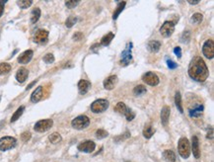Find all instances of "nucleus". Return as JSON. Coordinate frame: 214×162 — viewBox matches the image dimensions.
I'll return each mask as SVG.
<instances>
[{
  "label": "nucleus",
  "mask_w": 214,
  "mask_h": 162,
  "mask_svg": "<svg viewBox=\"0 0 214 162\" xmlns=\"http://www.w3.org/2000/svg\"><path fill=\"white\" fill-rule=\"evenodd\" d=\"M202 19H203V16L200 14V13H196V14L192 15L191 22H193V23H196V24H199V23H201Z\"/></svg>",
  "instance_id": "f704fd0d"
},
{
  "label": "nucleus",
  "mask_w": 214,
  "mask_h": 162,
  "mask_svg": "<svg viewBox=\"0 0 214 162\" xmlns=\"http://www.w3.org/2000/svg\"><path fill=\"white\" fill-rule=\"evenodd\" d=\"M163 157L167 162H177V157L174 151L172 150H165L163 153Z\"/></svg>",
  "instance_id": "412c9836"
},
{
  "label": "nucleus",
  "mask_w": 214,
  "mask_h": 162,
  "mask_svg": "<svg viewBox=\"0 0 214 162\" xmlns=\"http://www.w3.org/2000/svg\"><path fill=\"white\" fill-rule=\"evenodd\" d=\"M160 47H161V44L158 42V41H151L150 43L148 44V48L151 53H157L159 52Z\"/></svg>",
  "instance_id": "4be33fe9"
},
{
  "label": "nucleus",
  "mask_w": 214,
  "mask_h": 162,
  "mask_svg": "<svg viewBox=\"0 0 214 162\" xmlns=\"http://www.w3.org/2000/svg\"><path fill=\"white\" fill-rule=\"evenodd\" d=\"M109 108V102L105 99H99L93 102L91 105V110L94 113H103Z\"/></svg>",
  "instance_id": "39448f33"
},
{
  "label": "nucleus",
  "mask_w": 214,
  "mask_h": 162,
  "mask_svg": "<svg viewBox=\"0 0 214 162\" xmlns=\"http://www.w3.org/2000/svg\"><path fill=\"white\" fill-rule=\"evenodd\" d=\"M78 150L81 152H86V153H91L93 152L96 148V144L92 140H85V141L81 142L80 144H78Z\"/></svg>",
  "instance_id": "9d476101"
},
{
  "label": "nucleus",
  "mask_w": 214,
  "mask_h": 162,
  "mask_svg": "<svg viewBox=\"0 0 214 162\" xmlns=\"http://www.w3.org/2000/svg\"><path fill=\"white\" fill-rule=\"evenodd\" d=\"M188 3L191 5H196V4H198L199 1H188Z\"/></svg>",
  "instance_id": "8fccbe9b"
},
{
  "label": "nucleus",
  "mask_w": 214,
  "mask_h": 162,
  "mask_svg": "<svg viewBox=\"0 0 214 162\" xmlns=\"http://www.w3.org/2000/svg\"><path fill=\"white\" fill-rule=\"evenodd\" d=\"M167 64H168V67H169L170 69H175V68H177V67H178L177 63H174L173 60H169V59L167 60Z\"/></svg>",
  "instance_id": "79ce46f5"
},
{
  "label": "nucleus",
  "mask_w": 214,
  "mask_h": 162,
  "mask_svg": "<svg viewBox=\"0 0 214 162\" xmlns=\"http://www.w3.org/2000/svg\"><path fill=\"white\" fill-rule=\"evenodd\" d=\"M108 131H104V129H98V131H96V136L97 139H105V137L108 136Z\"/></svg>",
  "instance_id": "e433bc0d"
},
{
  "label": "nucleus",
  "mask_w": 214,
  "mask_h": 162,
  "mask_svg": "<svg viewBox=\"0 0 214 162\" xmlns=\"http://www.w3.org/2000/svg\"><path fill=\"white\" fill-rule=\"evenodd\" d=\"M48 37V32L45 30H39L36 34H35L34 41L37 44H43V43L47 42Z\"/></svg>",
  "instance_id": "f8f14e48"
},
{
  "label": "nucleus",
  "mask_w": 214,
  "mask_h": 162,
  "mask_svg": "<svg viewBox=\"0 0 214 162\" xmlns=\"http://www.w3.org/2000/svg\"><path fill=\"white\" fill-rule=\"evenodd\" d=\"M131 48H132V44L127 45V47L125 50H123V53H121V59H120V64L123 66H126L130 63L131 59H132V55H131Z\"/></svg>",
  "instance_id": "6e6552de"
},
{
  "label": "nucleus",
  "mask_w": 214,
  "mask_h": 162,
  "mask_svg": "<svg viewBox=\"0 0 214 162\" xmlns=\"http://www.w3.org/2000/svg\"><path fill=\"white\" fill-rule=\"evenodd\" d=\"M16 139L12 136H4L0 139V150L6 151L9 149H12L16 146Z\"/></svg>",
  "instance_id": "20e7f679"
},
{
  "label": "nucleus",
  "mask_w": 214,
  "mask_h": 162,
  "mask_svg": "<svg viewBox=\"0 0 214 162\" xmlns=\"http://www.w3.org/2000/svg\"><path fill=\"white\" fill-rule=\"evenodd\" d=\"M91 87V83L87 80H80L78 82V90H79V93L84 95L89 91V89Z\"/></svg>",
  "instance_id": "6ab92c4d"
},
{
  "label": "nucleus",
  "mask_w": 214,
  "mask_h": 162,
  "mask_svg": "<svg viewBox=\"0 0 214 162\" xmlns=\"http://www.w3.org/2000/svg\"><path fill=\"white\" fill-rule=\"evenodd\" d=\"M175 31V23L172 21H166L162 27L160 28V33L162 34V36L165 38H168L172 36V34Z\"/></svg>",
  "instance_id": "0eeeda50"
},
{
  "label": "nucleus",
  "mask_w": 214,
  "mask_h": 162,
  "mask_svg": "<svg viewBox=\"0 0 214 162\" xmlns=\"http://www.w3.org/2000/svg\"><path fill=\"white\" fill-rule=\"evenodd\" d=\"M42 98H43V87L42 86H39V87L33 92V94H32L31 100H32V102H34V103H37V102H39Z\"/></svg>",
  "instance_id": "aec40b11"
},
{
  "label": "nucleus",
  "mask_w": 214,
  "mask_h": 162,
  "mask_svg": "<svg viewBox=\"0 0 214 162\" xmlns=\"http://www.w3.org/2000/svg\"><path fill=\"white\" fill-rule=\"evenodd\" d=\"M33 55H34V53H33V50H26V52H24L22 55L18 58L19 63H21V64L29 63L30 61H31L32 58H33Z\"/></svg>",
  "instance_id": "ddd939ff"
},
{
  "label": "nucleus",
  "mask_w": 214,
  "mask_h": 162,
  "mask_svg": "<svg viewBox=\"0 0 214 162\" xmlns=\"http://www.w3.org/2000/svg\"><path fill=\"white\" fill-rule=\"evenodd\" d=\"M77 22V18L76 17H73V16H71V17H69L68 19L66 20V22H65V25L67 28H71V27H73L76 24Z\"/></svg>",
  "instance_id": "c9c22d12"
},
{
  "label": "nucleus",
  "mask_w": 214,
  "mask_h": 162,
  "mask_svg": "<svg viewBox=\"0 0 214 162\" xmlns=\"http://www.w3.org/2000/svg\"><path fill=\"white\" fill-rule=\"evenodd\" d=\"M89 124H90V120L87 116H79L71 122V126L76 129H84L88 128Z\"/></svg>",
  "instance_id": "7ed1b4c3"
},
{
  "label": "nucleus",
  "mask_w": 214,
  "mask_h": 162,
  "mask_svg": "<svg viewBox=\"0 0 214 162\" xmlns=\"http://www.w3.org/2000/svg\"><path fill=\"white\" fill-rule=\"evenodd\" d=\"M118 9L115 11V13H113V19H115V20L118 17V15L120 14V12L124 9V6H125L126 2L125 1H121V2H118Z\"/></svg>",
  "instance_id": "c85d7f7f"
},
{
  "label": "nucleus",
  "mask_w": 214,
  "mask_h": 162,
  "mask_svg": "<svg viewBox=\"0 0 214 162\" xmlns=\"http://www.w3.org/2000/svg\"><path fill=\"white\" fill-rule=\"evenodd\" d=\"M191 151L193 153V156L196 159H198L200 157V149H199V141L197 136H192L191 139Z\"/></svg>",
  "instance_id": "4468645a"
},
{
  "label": "nucleus",
  "mask_w": 214,
  "mask_h": 162,
  "mask_svg": "<svg viewBox=\"0 0 214 162\" xmlns=\"http://www.w3.org/2000/svg\"><path fill=\"white\" fill-rule=\"evenodd\" d=\"M53 125V122L50 119L47 120H40L38 123H36V125L34 126V129L38 133H44V131H48L50 129H51V126Z\"/></svg>",
  "instance_id": "423d86ee"
},
{
  "label": "nucleus",
  "mask_w": 214,
  "mask_h": 162,
  "mask_svg": "<svg viewBox=\"0 0 214 162\" xmlns=\"http://www.w3.org/2000/svg\"><path fill=\"white\" fill-rule=\"evenodd\" d=\"M24 110H25V107H24V106H21V107H19V108H18L17 111H16L14 114H13L12 118H11V122H12V123H14V122H16L19 118L21 117V116H22L23 112H24Z\"/></svg>",
  "instance_id": "a878e982"
},
{
  "label": "nucleus",
  "mask_w": 214,
  "mask_h": 162,
  "mask_svg": "<svg viewBox=\"0 0 214 162\" xmlns=\"http://www.w3.org/2000/svg\"><path fill=\"white\" fill-rule=\"evenodd\" d=\"M10 70H11V65L9 63H0V75L9 73Z\"/></svg>",
  "instance_id": "393cba45"
},
{
  "label": "nucleus",
  "mask_w": 214,
  "mask_h": 162,
  "mask_svg": "<svg viewBox=\"0 0 214 162\" xmlns=\"http://www.w3.org/2000/svg\"><path fill=\"white\" fill-rule=\"evenodd\" d=\"M174 53H175V55L178 56L179 58L181 56V48L180 47H176L174 48Z\"/></svg>",
  "instance_id": "c03bdc74"
},
{
  "label": "nucleus",
  "mask_w": 214,
  "mask_h": 162,
  "mask_svg": "<svg viewBox=\"0 0 214 162\" xmlns=\"http://www.w3.org/2000/svg\"><path fill=\"white\" fill-rule=\"evenodd\" d=\"M203 113V106L202 105H196L193 108H189L188 114L191 118H198L202 115Z\"/></svg>",
  "instance_id": "f3484780"
},
{
  "label": "nucleus",
  "mask_w": 214,
  "mask_h": 162,
  "mask_svg": "<svg viewBox=\"0 0 214 162\" xmlns=\"http://www.w3.org/2000/svg\"><path fill=\"white\" fill-rule=\"evenodd\" d=\"M32 134L31 133H29V131H25V133H23L21 134V139L23 140V141H28V140L31 139Z\"/></svg>",
  "instance_id": "a19ab883"
},
{
  "label": "nucleus",
  "mask_w": 214,
  "mask_h": 162,
  "mask_svg": "<svg viewBox=\"0 0 214 162\" xmlns=\"http://www.w3.org/2000/svg\"><path fill=\"white\" fill-rule=\"evenodd\" d=\"M113 38H115V35H113V33L107 34L106 36L103 37V39L101 41V45H110V43L112 42Z\"/></svg>",
  "instance_id": "b1692460"
},
{
  "label": "nucleus",
  "mask_w": 214,
  "mask_h": 162,
  "mask_svg": "<svg viewBox=\"0 0 214 162\" xmlns=\"http://www.w3.org/2000/svg\"><path fill=\"white\" fill-rule=\"evenodd\" d=\"M44 61L47 63H52L55 61V56H53L52 53H47L44 56Z\"/></svg>",
  "instance_id": "ea45409f"
},
{
  "label": "nucleus",
  "mask_w": 214,
  "mask_h": 162,
  "mask_svg": "<svg viewBox=\"0 0 214 162\" xmlns=\"http://www.w3.org/2000/svg\"><path fill=\"white\" fill-rule=\"evenodd\" d=\"M202 52L204 56L208 59L213 58L214 56V43L212 40H207L204 43L202 48Z\"/></svg>",
  "instance_id": "1a4fd4ad"
},
{
  "label": "nucleus",
  "mask_w": 214,
  "mask_h": 162,
  "mask_svg": "<svg viewBox=\"0 0 214 162\" xmlns=\"http://www.w3.org/2000/svg\"><path fill=\"white\" fill-rule=\"evenodd\" d=\"M179 153L183 158H188L191 155V146H189V142L188 139L186 137H181L179 140Z\"/></svg>",
  "instance_id": "f03ea898"
},
{
  "label": "nucleus",
  "mask_w": 214,
  "mask_h": 162,
  "mask_svg": "<svg viewBox=\"0 0 214 162\" xmlns=\"http://www.w3.org/2000/svg\"><path fill=\"white\" fill-rule=\"evenodd\" d=\"M142 80L144 81L146 84L150 86H156L159 84V77L157 76L154 72H147L142 76Z\"/></svg>",
  "instance_id": "9b49d317"
},
{
  "label": "nucleus",
  "mask_w": 214,
  "mask_h": 162,
  "mask_svg": "<svg viewBox=\"0 0 214 162\" xmlns=\"http://www.w3.org/2000/svg\"><path fill=\"white\" fill-rule=\"evenodd\" d=\"M17 4L20 6V8H22V9H27V8H29L32 4H33V1H31V0H21V1L17 2Z\"/></svg>",
  "instance_id": "2f4dec72"
},
{
  "label": "nucleus",
  "mask_w": 214,
  "mask_h": 162,
  "mask_svg": "<svg viewBox=\"0 0 214 162\" xmlns=\"http://www.w3.org/2000/svg\"><path fill=\"white\" fill-rule=\"evenodd\" d=\"M207 136V139H213V129H211L210 131L207 133V136Z\"/></svg>",
  "instance_id": "de8ad7c7"
},
{
  "label": "nucleus",
  "mask_w": 214,
  "mask_h": 162,
  "mask_svg": "<svg viewBox=\"0 0 214 162\" xmlns=\"http://www.w3.org/2000/svg\"><path fill=\"white\" fill-rule=\"evenodd\" d=\"M36 82H37V81H34L33 83H31V84H30V85L28 86V87H27V90H29L30 88H32V87H33V85H34V84H36Z\"/></svg>",
  "instance_id": "09e8293b"
},
{
  "label": "nucleus",
  "mask_w": 214,
  "mask_h": 162,
  "mask_svg": "<svg viewBox=\"0 0 214 162\" xmlns=\"http://www.w3.org/2000/svg\"><path fill=\"white\" fill-rule=\"evenodd\" d=\"M83 34L80 33V32H77V33H75L73 35V40L74 41H80L81 39H83Z\"/></svg>",
  "instance_id": "37998d69"
},
{
  "label": "nucleus",
  "mask_w": 214,
  "mask_h": 162,
  "mask_svg": "<svg viewBox=\"0 0 214 162\" xmlns=\"http://www.w3.org/2000/svg\"><path fill=\"white\" fill-rule=\"evenodd\" d=\"M128 108L126 107V105L123 103V102H118V104H116V106L115 108V111L118 113H120L121 115H124L126 113V111Z\"/></svg>",
  "instance_id": "5701e85b"
},
{
  "label": "nucleus",
  "mask_w": 214,
  "mask_h": 162,
  "mask_svg": "<svg viewBox=\"0 0 214 162\" xmlns=\"http://www.w3.org/2000/svg\"><path fill=\"white\" fill-rule=\"evenodd\" d=\"M129 136H130V134H129L128 131H126V133H125V134H124V136H120L116 137L115 140H118V139H123V140L124 139H128Z\"/></svg>",
  "instance_id": "a18cd8bd"
},
{
  "label": "nucleus",
  "mask_w": 214,
  "mask_h": 162,
  "mask_svg": "<svg viewBox=\"0 0 214 162\" xmlns=\"http://www.w3.org/2000/svg\"><path fill=\"white\" fill-rule=\"evenodd\" d=\"M28 75H29L28 69H26L25 67H22V68L19 69L17 71V73H16V79H17L18 82L23 83L27 80Z\"/></svg>",
  "instance_id": "dca6fc26"
},
{
  "label": "nucleus",
  "mask_w": 214,
  "mask_h": 162,
  "mask_svg": "<svg viewBox=\"0 0 214 162\" xmlns=\"http://www.w3.org/2000/svg\"><path fill=\"white\" fill-rule=\"evenodd\" d=\"M7 1H0V17L3 14V11H4V4L6 3Z\"/></svg>",
  "instance_id": "49530a36"
},
{
  "label": "nucleus",
  "mask_w": 214,
  "mask_h": 162,
  "mask_svg": "<svg viewBox=\"0 0 214 162\" xmlns=\"http://www.w3.org/2000/svg\"><path fill=\"white\" fill-rule=\"evenodd\" d=\"M188 75L197 82H203L207 79L209 71H208L206 63L201 58L196 56L194 58H192L188 66Z\"/></svg>",
  "instance_id": "f257e3e1"
},
{
  "label": "nucleus",
  "mask_w": 214,
  "mask_h": 162,
  "mask_svg": "<svg viewBox=\"0 0 214 162\" xmlns=\"http://www.w3.org/2000/svg\"><path fill=\"white\" fill-rule=\"evenodd\" d=\"M189 40H191V33H189L188 31H185L181 35V42L184 43V44H188L189 42Z\"/></svg>",
  "instance_id": "72a5a7b5"
},
{
  "label": "nucleus",
  "mask_w": 214,
  "mask_h": 162,
  "mask_svg": "<svg viewBox=\"0 0 214 162\" xmlns=\"http://www.w3.org/2000/svg\"><path fill=\"white\" fill-rule=\"evenodd\" d=\"M154 134V131L152 129V126H146L144 129H143V136L146 139H150V137H152V136Z\"/></svg>",
  "instance_id": "7c9ffc66"
},
{
  "label": "nucleus",
  "mask_w": 214,
  "mask_h": 162,
  "mask_svg": "<svg viewBox=\"0 0 214 162\" xmlns=\"http://www.w3.org/2000/svg\"><path fill=\"white\" fill-rule=\"evenodd\" d=\"M124 116H125V118H126L127 121H132L134 119V117H135V113L131 109H129V108H128L127 111H126V113L124 114Z\"/></svg>",
  "instance_id": "4c0bfd02"
},
{
  "label": "nucleus",
  "mask_w": 214,
  "mask_h": 162,
  "mask_svg": "<svg viewBox=\"0 0 214 162\" xmlns=\"http://www.w3.org/2000/svg\"><path fill=\"white\" fill-rule=\"evenodd\" d=\"M48 139H50V141L51 142V144H55L60 142L62 139H61V136L58 133H53V134H51L50 136H48Z\"/></svg>",
  "instance_id": "cd10ccee"
},
{
  "label": "nucleus",
  "mask_w": 214,
  "mask_h": 162,
  "mask_svg": "<svg viewBox=\"0 0 214 162\" xmlns=\"http://www.w3.org/2000/svg\"><path fill=\"white\" fill-rule=\"evenodd\" d=\"M80 3V1H75V0H68V1L65 2L66 7H68L69 9H72V8H75L78 4Z\"/></svg>",
  "instance_id": "58836bf2"
},
{
  "label": "nucleus",
  "mask_w": 214,
  "mask_h": 162,
  "mask_svg": "<svg viewBox=\"0 0 214 162\" xmlns=\"http://www.w3.org/2000/svg\"><path fill=\"white\" fill-rule=\"evenodd\" d=\"M40 10L39 8H36V9L33 10V12H32V17H31V23H37L38 21H39V19L40 17Z\"/></svg>",
  "instance_id": "bb28decb"
},
{
  "label": "nucleus",
  "mask_w": 214,
  "mask_h": 162,
  "mask_svg": "<svg viewBox=\"0 0 214 162\" xmlns=\"http://www.w3.org/2000/svg\"><path fill=\"white\" fill-rule=\"evenodd\" d=\"M116 83H118V76L116 75H112V76L108 77L107 79L104 81V87L107 90H113L116 87Z\"/></svg>",
  "instance_id": "2eb2a0df"
},
{
  "label": "nucleus",
  "mask_w": 214,
  "mask_h": 162,
  "mask_svg": "<svg viewBox=\"0 0 214 162\" xmlns=\"http://www.w3.org/2000/svg\"><path fill=\"white\" fill-rule=\"evenodd\" d=\"M146 92V87L143 85H137L133 89V93L135 95H142L143 93Z\"/></svg>",
  "instance_id": "473e14b6"
},
{
  "label": "nucleus",
  "mask_w": 214,
  "mask_h": 162,
  "mask_svg": "<svg viewBox=\"0 0 214 162\" xmlns=\"http://www.w3.org/2000/svg\"><path fill=\"white\" fill-rule=\"evenodd\" d=\"M170 114H171V109L169 106H164L163 109L161 111V122L164 126L168 125V122H169V118H170Z\"/></svg>",
  "instance_id": "a211bd4d"
},
{
  "label": "nucleus",
  "mask_w": 214,
  "mask_h": 162,
  "mask_svg": "<svg viewBox=\"0 0 214 162\" xmlns=\"http://www.w3.org/2000/svg\"><path fill=\"white\" fill-rule=\"evenodd\" d=\"M175 104H176V106H177L178 110L180 111L181 113H184L183 105H181V94L179 93V92L176 93V96H175Z\"/></svg>",
  "instance_id": "c756f323"
}]
</instances>
